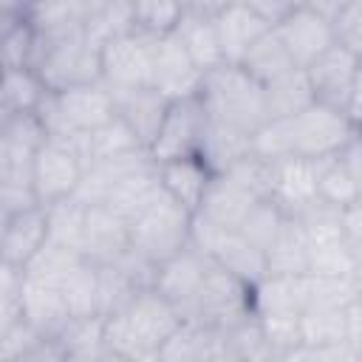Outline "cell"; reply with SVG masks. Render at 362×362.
I'll return each mask as SVG.
<instances>
[{"instance_id":"6da1fadb","label":"cell","mask_w":362,"mask_h":362,"mask_svg":"<svg viewBox=\"0 0 362 362\" xmlns=\"http://www.w3.org/2000/svg\"><path fill=\"white\" fill-rule=\"evenodd\" d=\"M181 322V311L161 291L141 288L119 314L105 317L107 354L110 359H158Z\"/></svg>"},{"instance_id":"7a4b0ae2","label":"cell","mask_w":362,"mask_h":362,"mask_svg":"<svg viewBox=\"0 0 362 362\" xmlns=\"http://www.w3.org/2000/svg\"><path fill=\"white\" fill-rule=\"evenodd\" d=\"M209 122L232 127L243 136H255L269 122L266 90L243 65L221 62L218 68L206 71L198 90Z\"/></svg>"},{"instance_id":"3957f363","label":"cell","mask_w":362,"mask_h":362,"mask_svg":"<svg viewBox=\"0 0 362 362\" xmlns=\"http://www.w3.org/2000/svg\"><path fill=\"white\" fill-rule=\"evenodd\" d=\"M192 212L173 201L164 189L130 221V249L161 266L189 246Z\"/></svg>"},{"instance_id":"277c9868","label":"cell","mask_w":362,"mask_h":362,"mask_svg":"<svg viewBox=\"0 0 362 362\" xmlns=\"http://www.w3.org/2000/svg\"><path fill=\"white\" fill-rule=\"evenodd\" d=\"M283 122H286L291 156L311 158V161L337 156L345 147V141L359 130L356 122L345 110L322 105V102H311L305 110Z\"/></svg>"},{"instance_id":"5b68a950","label":"cell","mask_w":362,"mask_h":362,"mask_svg":"<svg viewBox=\"0 0 362 362\" xmlns=\"http://www.w3.org/2000/svg\"><path fill=\"white\" fill-rule=\"evenodd\" d=\"M34 68L51 90H65L74 85H88L102 79V48L88 40V34H74L57 42H42Z\"/></svg>"},{"instance_id":"8992f818","label":"cell","mask_w":362,"mask_h":362,"mask_svg":"<svg viewBox=\"0 0 362 362\" xmlns=\"http://www.w3.org/2000/svg\"><path fill=\"white\" fill-rule=\"evenodd\" d=\"M206 130H209V113L198 93L173 99L150 153L156 161H167L178 156H198L204 147Z\"/></svg>"},{"instance_id":"52a82bcc","label":"cell","mask_w":362,"mask_h":362,"mask_svg":"<svg viewBox=\"0 0 362 362\" xmlns=\"http://www.w3.org/2000/svg\"><path fill=\"white\" fill-rule=\"evenodd\" d=\"M252 314H255L252 311V286L243 283L240 277H235L232 272H226L223 266L212 263L206 272V280L201 286L192 320L226 331Z\"/></svg>"},{"instance_id":"ba28073f","label":"cell","mask_w":362,"mask_h":362,"mask_svg":"<svg viewBox=\"0 0 362 362\" xmlns=\"http://www.w3.org/2000/svg\"><path fill=\"white\" fill-rule=\"evenodd\" d=\"M156 42H158V37L144 34L139 28L105 42L102 45V82L110 90L150 85Z\"/></svg>"},{"instance_id":"9c48e42d","label":"cell","mask_w":362,"mask_h":362,"mask_svg":"<svg viewBox=\"0 0 362 362\" xmlns=\"http://www.w3.org/2000/svg\"><path fill=\"white\" fill-rule=\"evenodd\" d=\"M209 266H212V260L189 243L187 249H181L178 255H173L170 260H164L158 266L153 288L161 291L181 311L184 320H192L195 317V305H198V294H201V286L206 280Z\"/></svg>"},{"instance_id":"30bf717a","label":"cell","mask_w":362,"mask_h":362,"mask_svg":"<svg viewBox=\"0 0 362 362\" xmlns=\"http://www.w3.org/2000/svg\"><path fill=\"white\" fill-rule=\"evenodd\" d=\"M274 31L283 40V45L291 54L297 68L311 65L322 51H328L334 45L331 17L311 3H305V6L294 8L291 14H286L283 20H277Z\"/></svg>"},{"instance_id":"8fae6325","label":"cell","mask_w":362,"mask_h":362,"mask_svg":"<svg viewBox=\"0 0 362 362\" xmlns=\"http://www.w3.org/2000/svg\"><path fill=\"white\" fill-rule=\"evenodd\" d=\"M88 164L79 158V153L59 141H45L37 150L34 158V192L40 204H54L62 198H71L85 175Z\"/></svg>"},{"instance_id":"7c38bea8","label":"cell","mask_w":362,"mask_h":362,"mask_svg":"<svg viewBox=\"0 0 362 362\" xmlns=\"http://www.w3.org/2000/svg\"><path fill=\"white\" fill-rule=\"evenodd\" d=\"M356 65H359V54H354L337 42L328 51H322L311 65L303 68L308 82H311L314 99L348 113V99H351Z\"/></svg>"},{"instance_id":"4fadbf2b","label":"cell","mask_w":362,"mask_h":362,"mask_svg":"<svg viewBox=\"0 0 362 362\" xmlns=\"http://www.w3.org/2000/svg\"><path fill=\"white\" fill-rule=\"evenodd\" d=\"M201 79H204V71L192 62V57L181 45V40L175 34L158 37L156 59H153V82L150 85L173 102V99H184V96L198 93L201 90Z\"/></svg>"},{"instance_id":"5bb4252c","label":"cell","mask_w":362,"mask_h":362,"mask_svg":"<svg viewBox=\"0 0 362 362\" xmlns=\"http://www.w3.org/2000/svg\"><path fill=\"white\" fill-rule=\"evenodd\" d=\"M130 249V221L105 204H93L85 212L82 255L96 263H116Z\"/></svg>"},{"instance_id":"9a60e30c","label":"cell","mask_w":362,"mask_h":362,"mask_svg":"<svg viewBox=\"0 0 362 362\" xmlns=\"http://www.w3.org/2000/svg\"><path fill=\"white\" fill-rule=\"evenodd\" d=\"M286 215H300L317 201V161L286 156L272 161V198Z\"/></svg>"},{"instance_id":"2e32d148","label":"cell","mask_w":362,"mask_h":362,"mask_svg":"<svg viewBox=\"0 0 362 362\" xmlns=\"http://www.w3.org/2000/svg\"><path fill=\"white\" fill-rule=\"evenodd\" d=\"M113 102H116V116L136 133L141 147L150 150L170 107V99L158 93L153 85H141V88L113 90Z\"/></svg>"},{"instance_id":"e0dca14e","label":"cell","mask_w":362,"mask_h":362,"mask_svg":"<svg viewBox=\"0 0 362 362\" xmlns=\"http://www.w3.org/2000/svg\"><path fill=\"white\" fill-rule=\"evenodd\" d=\"M48 243V209L45 204L17 212L0 221V249L3 263L25 269V263Z\"/></svg>"},{"instance_id":"ac0fdd59","label":"cell","mask_w":362,"mask_h":362,"mask_svg":"<svg viewBox=\"0 0 362 362\" xmlns=\"http://www.w3.org/2000/svg\"><path fill=\"white\" fill-rule=\"evenodd\" d=\"M212 178H215V170L201 156H178V158L158 161L161 189L173 201H178L184 209H189L192 215L198 212Z\"/></svg>"},{"instance_id":"d6986e66","label":"cell","mask_w":362,"mask_h":362,"mask_svg":"<svg viewBox=\"0 0 362 362\" xmlns=\"http://www.w3.org/2000/svg\"><path fill=\"white\" fill-rule=\"evenodd\" d=\"M215 31L221 40V51H223V62H235L240 65L243 57L249 54V48L272 28V23L266 17H260L255 8H249L246 3L235 0L229 3L223 11H218L215 17Z\"/></svg>"},{"instance_id":"ffe728a7","label":"cell","mask_w":362,"mask_h":362,"mask_svg":"<svg viewBox=\"0 0 362 362\" xmlns=\"http://www.w3.org/2000/svg\"><path fill=\"white\" fill-rule=\"evenodd\" d=\"M25 17L34 25L42 45L82 34L90 17V6L85 0H28Z\"/></svg>"},{"instance_id":"44dd1931","label":"cell","mask_w":362,"mask_h":362,"mask_svg":"<svg viewBox=\"0 0 362 362\" xmlns=\"http://www.w3.org/2000/svg\"><path fill=\"white\" fill-rule=\"evenodd\" d=\"M308 305V274L269 272L252 286V311L263 314H303Z\"/></svg>"},{"instance_id":"7402d4cb","label":"cell","mask_w":362,"mask_h":362,"mask_svg":"<svg viewBox=\"0 0 362 362\" xmlns=\"http://www.w3.org/2000/svg\"><path fill=\"white\" fill-rule=\"evenodd\" d=\"M257 201L260 198H255L249 189H243L232 175L215 173L212 184H209V189H206V195H204V201L198 206V215L215 221L218 226L238 229Z\"/></svg>"},{"instance_id":"603a6c76","label":"cell","mask_w":362,"mask_h":362,"mask_svg":"<svg viewBox=\"0 0 362 362\" xmlns=\"http://www.w3.org/2000/svg\"><path fill=\"white\" fill-rule=\"evenodd\" d=\"M68 317H71V311L65 305L59 286L25 274V280H23V320L31 322L40 334L57 337V331L68 322Z\"/></svg>"},{"instance_id":"cb8c5ba5","label":"cell","mask_w":362,"mask_h":362,"mask_svg":"<svg viewBox=\"0 0 362 362\" xmlns=\"http://www.w3.org/2000/svg\"><path fill=\"white\" fill-rule=\"evenodd\" d=\"M51 88L40 76L37 68L23 65V68H3V90H0V113L14 116V113H37L40 105Z\"/></svg>"},{"instance_id":"d4e9b609","label":"cell","mask_w":362,"mask_h":362,"mask_svg":"<svg viewBox=\"0 0 362 362\" xmlns=\"http://www.w3.org/2000/svg\"><path fill=\"white\" fill-rule=\"evenodd\" d=\"M209 260L218 263V266H223L226 272H232L235 277H240V280L249 283V286H255L260 277L269 274L266 252L257 249L252 240H246L238 229H229V232L221 238V243L215 246V252H212Z\"/></svg>"},{"instance_id":"484cf974","label":"cell","mask_w":362,"mask_h":362,"mask_svg":"<svg viewBox=\"0 0 362 362\" xmlns=\"http://www.w3.org/2000/svg\"><path fill=\"white\" fill-rule=\"evenodd\" d=\"M308 235L297 215H286L277 238L266 249L269 272L274 274H308Z\"/></svg>"},{"instance_id":"4316f807","label":"cell","mask_w":362,"mask_h":362,"mask_svg":"<svg viewBox=\"0 0 362 362\" xmlns=\"http://www.w3.org/2000/svg\"><path fill=\"white\" fill-rule=\"evenodd\" d=\"M173 34L181 40V45L187 48V54L192 57V62H195L204 74L212 71V68H218V65L223 62V51H221V40H218L215 20H212V17L187 11Z\"/></svg>"},{"instance_id":"83f0119b","label":"cell","mask_w":362,"mask_h":362,"mask_svg":"<svg viewBox=\"0 0 362 362\" xmlns=\"http://www.w3.org/2000/svg\"><path fill=\"white\" fill-rule=\"evenodd\" d=\"M57 339L68 359H110L105 342V317L99 314L68 317V322L57 331Z\"/></svg>"},{"instance_id":"f1b7e54d","label":"cell","mask_w":362,"mask_h":362,"mask_svg":"<svg viewBox=\"0 0 362 362\" xmlns=\"http://www.w3.org/2000/svg\"><path fill=\"white\" fill-rule=\"evenodd\" d=\"M263 90H266L269 119H288V116L305 110L311 102H317L303 68H291V71L280 74L277 79L266 82Z\"/></svg>"},{"instance_id":"f546056e","label":"cell","mask_w":362,"mask_h":362,"mask_svg":"<svg viewBox=\"0 0 362 362\" xmlns=\"http://www.w3.org/2000/svg\"><path fill=\"white\" fill-rule=\"evenodd\" d=\"M59 291L65 297V305L71 317L99 314V269L88 257L79 260L59 283Z\"/></svg>"},{"instance_id":"4dcf8cb0","label":"cell","mask_w":362,"mask_h":362,"mask_svg":"<svg viewBox=\"0 0 362 362\" xmlns=\"http://www.w3.org/2000/svg\"><path fill=\"white\" fill-rule=\"evenodd\" d=\"M257 82H272V79H277L280 74H286V71H291V68H297L294 65V59H291V54L286 51V45H283V40L277 37V31H274V25L249 48V54L243 57V62H240Z\"/></svg>"},{"instance_id":"1f68e13d","label":"cell","mask_w":362,"mask_h":362,"mask_svg":"<svg viewBox=\"0 0 362 362\" xmlns=\"http://www.w3.org/2000/svg\"><path fill=\"white\" fill-rule=\"evenodd\" d=\"M40 54V37L34 25L25 17V8L20 14H3V68H23L37 62Z\"/></svg>"},{"instance_id":"d6a6232c","label":"cell","mask_w":362,"mask_h":362,"mask_svg":"<svg viewBox=\"0 0 362 362\" xmlns=\"http://www.w3.org/2000/svg\"><path fill=\"white\" fill-rule=\"evenodd\" d=\"M246 153H252V136H243L232 127H223V124H215L209 122V130H206V139H204V147H201V158L215 170V173H223L229 170L235 161H240Z\"/></svg>"},{"instance_id":"836d02e7","label":"cell","mask_w":362,"mask_h":362,"mask_svg":"<svg viewBox=\"0 0 362 362\" xmlns=\"http://www.w3.org/2000/svg\"><path fill=\"white\" fill-rule=\"evenodd\" d=\"M303 342L300 345H334L345 342V308L308 303L300 314Z\"/></svg>"},{"instance_id":"e575fe53","label":"cell","mask_w":362,"mask_h":362,"mask_svg":"<svg viewBox=\"0 0 362 362\" xmlns=\"http://www.w3.org/2000/svg\"><path fill=\"white\" fill-rule=\"evenodd\" d=\"M136 31V11H133V0H110L99 8H90L85 34L90 42H96L99 48L122 34Z\"/></svg>"},{"instance_id":"d590c367","label":"cell","mask_w":362,"mask_h":362,"mask_svg":"<svg viewBox=\"0 0 362 362\" xmlns=\"http://www.w3.org/2000/svg\"><path fill=\"white\" fill-rule=\"evenodd\" d=\"M45 209H48V240L82 252V232H85V212H88V206L79 204L71 195V198L45 204Z\"/></svg>"},{"instance_id":"8d00e7d4","label":"cell","mask_w":362,"mask_h":362,"mask_svg":"<svg viewBox=\"0 0 362 362\" xmlns=\"http://www.w3.org/2000/svg\"><path fill=\"white\" fill-rule=\"evenodd\" d=\"M359 198V189L339 161V156H328L317 161V201H325L337 209H345Z\"/></svg>"},{"instance_id":"74e56055","label":"cell","mask_w":362,"mask_h":362,"mask_svg":"<svg viewBox=\"0 0 362 362\" xmlns=\"http://www.w3.org/2000/svg\"><path fill=\"white\" fill-rule=\"evenodd\" d=\"M133 150H147V147H141L136 133L119 116H113L107 124H102L93 133H88V167L93 161L124 156V153H133Z\"/></svg>"},{"instance_id":"f35d334b","label":"cell","mask_w":362,"mask_h":362,"mask_svg":"<svg viewBox=\"0 0 362 362\" xmlns=\"http://www.w3.org/2000/svg\"><path fill=\"white\" fill-rule=\"evenodd\" d=\"M96 269H99V317H113L141 291V286L119 263H105Z\"/></svg>"},{"instance_id":"ab89813d","label":"cell","mask_w":362,"mask_h":362,"mask_svg":"<svg viewBox=\"0 0 362 362\" xmlns=\"http://www.w3.org/2000/svg\"><path fill=\"white\" fill-rule=\"evenodd\" d=\"M85 260V255L79 249H71V246H59L54 240H48L28 263H25V274L28 277H40V280H48V283H62V277L79 263Z\"/></svg>"},{"instance_id":"60d3db41","label":"cell","mask_w":362,"mask_h":362,"mask_svg":"<svg viewBox=\"0 0 362 362\" xmlns=\"http://www.w3.org/2000/svg\"><path fill=\"white\" fill-rule=\"evenodd\" d=\"M136 28L153 37H167L178 28L181 17L187 14L181 0H133Z\"/></svg>"},{"instance_id":"b9f144b4","label":"cell","mask_w":362,"mask_h":362,"mask_svg":"<svg viewBox=\"0 0 362 362\" xmlns=\"http://www.w3.org/2000/svg\"><path fill=\"white\" fill-rule=\"evenodd\" d=\"M283 221H286V212L274 204V201H257L252 209H249V215L243 218V223L238 226V232L246 238V240H252L257 249H269L272 246V240L277 238V232H280V226H283Z\"/></svg>"},{"instance_id":"7bdbcfd3","label":"cell","mask_w":362,"mask_h":362,"mask_svg":"<svg viewBox=\"0 0 362 362\" xmlns=\"http://www.w3.org/2000/svg\"><path fill=\"white\" fill-rule=\"evenodd\" d=\"M257 317V314H255ZM266 342L272 345L274 356L286 359L300 342H303V325H300V314H263L257 317Z\"/></svg>"},{"instance_id":"ee69618b","label":"cell","mask_w":362,"mask_h":362,"mask_svg":"<svg viewBox=\"0 0 362 362\" xmlns=\"http://www.w3.org/2000/svg\"><path fill=\"white\" fill-rule=\"evenodd\" d=\"M226 175H232L243 189H249L255 198L266 201L272 198V161L257 156V153H246L240 161H235L229 170H223Z\"/></svg>"},{"instance_id":"f6af8a7d","label":"cell","mask_w":362,"mask_h":362,"mask_svg":"<svg viewBox=\"0 0 362 362\" xmlns=\"http://www.w3.org/2000/svg\"><path fill=\"white\" fill-rule=\"evenodd\" d=\"M334 42L362 57V0H339L331 11Z\"/></svg>"},{"instance_id":"bcb514c9","label":"cell","mask_w":362,"mask_h":362,"mask_svg":"<svg viewBox=\"0 0 362 362\" xmlns=\"http://www.w3.org/2000/svg\"><path fill=\"white\" fill-rule=\"evenodd\" d=\"M23 269L0 263V328L23 320Z\"/></svg>"},{"instance_id":"7dc6e473","label":"cell","mask_w":362,"mask_h":362,"mask_svg":"<svg viewBox=\"0 0 362 362\" xmlns=\"http://www.w3.org/2000/svg\"><path fill=\"white\" fill-rule=\"evenodd\" d=\"M356 288L351 283V277H320V274H308V303H322V305H339L348 308L356 300Z\"/></svg>"},{"instance_id":"c3c4849f","label":"cell","mask_w":362,"mask_h":362,"mask_svg":"<svg viewBox=\"0 0 362 362\" xmlns=\"http://www.w3.org/2000/svg\"><path fill=\"white\" fill-rule=\"evenodd\" d=\"M37 337L40 331L25 320L0 328V362H23L31 345L37 342Z\"/></svg>"},{"instance_id":"681fc988","label":"cell","mask_w":362,"mask_h":362,"mask_svg":"<svg viewBox=\"0 0 362 362\" xmlns=\"http://www.w3.org/2000/svg\"><path fill=\"white\" fill-rule=\"evenodd\" d=\"M40 206V198L31 184H0V221Z\"/></svg>"},{"instance_id":"f907efd6","label":"cell","mask_w":362,"mask_h":362,"mask_svg":"<svg viewBox=\"0 0 362 362\" xmlns=\"http://www.w3.org/2000/svg\"><path fill=\"white\" fill-rule=\"evenodd\" d=\"M337 156H339V161L345 164V170L351 173L354 184H356V189H359V195H362V127L345 141V147H342Z\"/></svg>"},{"instance_id":"816d5d0a","label":"cell","mask_w":362,"mask_h":362,"mask_svg":"<svg viewBox=\"0 0 362 362\" xmlns=\"http://www.w3.org/2000/svg\"><path fill=\"white\" fill-rule=\"evenodd\" d=\"M240 3H246L249 8H255L260 17H266L274 25L277 20H283L286 14H291L294 8L305 6L308 0H240Z\"/></svg>"},{"instance_id":"f5cc1de1","label":"cell","mask_w":362,"mask_h":362,"mask_svg":"<svg viewBox=\"0 0 362 362\" xmlns=\"http://www.w3.org/2000/svg\"><path fill=\"white\" fill-rule=\"evenodd\" d=\"M345 342L354 348V354L362 359V297H356L345 308Z\"/></svg>"},{"instance_id":"db71d44e","label":"cell","mask_w":362,"mask_h":362,"mask_svg":"<svg viewBox=\"0 0 362 362\" xmlns=\"http://www.w3.org/2000/svg\"><path fill=\"white\" fill-rule=\"evenodd\" d=\"M342 226L351 246H362V195L342 209Z\"/></svg>"},{"instance_id":"11a10c76","label":"cell","mask_w":362,"mask_h":362,"mask_svg":"<svg viewBox=\"0 0 362 362\" xmlns=\"http://www.w3.org/2000/svg\"><path fill=\"white\" fill-rule=\"evenodd\" d=\"M348 116L356 122V127H362V57H359L354 88H351V99H348Z\"/></svg>"},{"instance_id":"9f6ffc18","label":"cell","mask_w":362,"mask_h":362,"mask_svg":"<svg viewBox=\"0 0 362 362\" xmlns=\"http://www.w3.org/2000/svg\"><path fill=\"white\" fill-rule=\"evenodd\" d=\"M229 3H235V0H181L184 11L204 14V17H215V14H218V11H223Z\"/></svg>"},{"instance_id":"6f0895ef","label":"cell","mask_w":362,"mask_h":362,"mask_svg":"<svg viewBox=\"0 0 362 362\" xmlns=\"http://www.w3.org/2000/svg\"><path fill=\"white\" fill-rule=\"evenodd\" d=\"M356 294L362 297V246H354V260H351V272H348Z\"/></svg>"},{"instance_id":"680465c9","label":"cell","mask_w":362,"mask_h":362,"mask_svg":"<svg viewBox=\"0 0 362 362\" xmlns=\"http://www.w3.org/2000/svg\"><path fill=\"white\" fill-rule=\"evenodd\" d=\"M308 3H311V6H317V8H322V11L331 17V11L337 8V3H339V0H308Z\"/></svg>"},{"instance_id":"91938a15","label":"cell","mask_w":362,"mask_h":362,"mask_svg":"<svg viewBox=\"0 0 362 362\" xmlns=\"http://www.w3.org/2000/svg\"><path fill=\"white\" fill-rule=\"evenodd\" d=\"M90 8H99V6H105V3H110V0H85Z\"/></svg>"}]
</instances>
